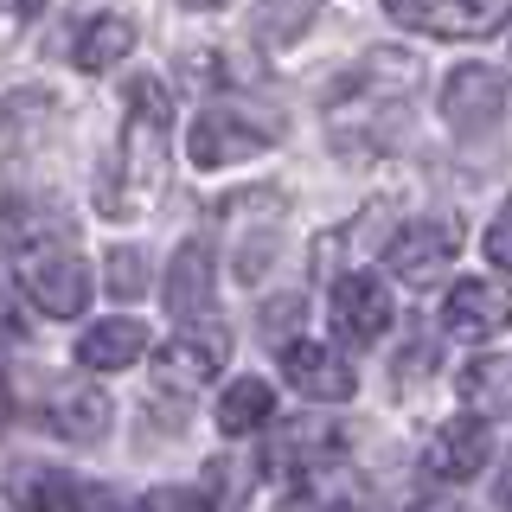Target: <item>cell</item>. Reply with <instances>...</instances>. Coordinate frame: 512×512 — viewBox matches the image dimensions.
I'll use <instances>...</instances> for the list:
<instances>
[{
    "label": "cell",
    "mask_w": 512,
    "mask_h": 512,
    "mask_svg": "<svg viewBox=\"0 0 512 512\" xmlns=\"http://www.w3.org/2000/svg\"><path fill=\"white\" fill-rule=\"evenodd\" d=\"M186 7H231V0H186Z\"/></svg>",
    "instance_id": "cell-33"
},
{
    "label": "cell",
    "mask_w": 512,
    "mask_h": 512,
    "mask_svg": "<svg viewBox=\"0 0 512 512\" xmlns=\"http://www.w3.org/2000/svg\"><path fill=\"white\" fill-rule=\"evenodd\" d=\"M455 250H461V224H448V218H416V224H404V231L384 244V263H391L397 282L429 288L448 263H455Z\"/></svg>",
    "instance_id": "cell-6"
},
{
    "label": "cell",
    "mask_w": 512,
    "mask_h": 512,
    "mask_svg": "<svg viewBox=\"0 0 512 512\" xmlns=\"http://www.w3.org/2000/svg\"><path fill=\"white\" fill-rule=\"evenodd\" d=\"M128 52H135V26L122 20V13H90L84 26H77V71H109V64H122Z\"/></svg>",
    "instance_id": "cell-15"
},
{
    "label": "cell",
    "mask_w": 512,
    "mask_h": 512,
    "mask_svg": "<svg viewBox=\"0 0 512 512\" xmlns=\"http://www.w3.org/2000/svg\"><path fill=\"white\" fill-rule=\"evenodd\" d=\"M45 423H52L64 442H96V436L109 429V397L90 391V384H77V391H58L52 404H45Z\"/></svg>",
    "instance_id": "cell-16"
},
{
    "label": "cell",
    "mask_w": 512,
    "mask_h": 512,
    "mask_svg": "<svg viewBox=\"0 0 512 512\" xmlns=\"http://www.w3.org/2000/svg\"><path fill=\"white\" fill-rule=\"evenodd\" d=\"M506 103H512V90L493 64H461L442 84V122L455 135H493L506 122Z\"/></svg>",
    "instance_id": "cell-5"
},
{
    "label": "cell",
    "mask_w": 512,
    "mask_h": 512,
    "mask_svg": "<svg viewBox=\"0 0 512 512\" xmlns=\"http://www.w3.org/2000/svg\"><path fill=\"white\" fill-rule=\"evenodd\" d=\"M506 13L512 0H436L423 32H436V39H487V32L506 26Z\"/></svg>",
    "instance_id": "cell-17"
},
{
    "label": "cell",
    "mask_w": 512,
    "mask_h": 512,
    "mask_svg": "<svg viewBox=\"0 0 512 512\" xmlns=\"http://www.w3.org/2000/svg\"><path fill=\"white\" fill-rule=\"evenodd\" d=\"M141 512H212V500L192 487H154L148 500H141Z\"/></svg>",
    "instance_id": "cell-24"
},
{
    "label": "cell",
    "mask_w": 512,
    "mask_h": 512,
    "mask_svg": "<svg viewBox=\"0 0 512 512\" xmlns=\"http://www.w3.org/2000/svg\"><path fill=\"white\" fill-rule=\"evenodd\" d=\"M282 372H288V384H295L301 397H314V404H346V397L359 391V372L320 340H288L282 346Z\"/></svg>",
    "instance_id": "cell-7"
},
{
    "label": "cell",
    "mask_w": 512,
    "mask_h": 512,
    "mask_svg": "<svg viewBox=\"0 0 512 512\" xmlns=\"http://www.w3.org/2000/svg\"><path fill=\"white\" fill-rule=\"evenodd\" d=\"M359 506V480L346 474V461H314L301 468V487L288 493V512H352Z\"/></svg>",
    "instance_id": "cell-14"
},
{
    "label": "cell",
    "mask_w": 512,
    "mask_h": 512,
    "mask_svg": "<svg viewBox=\"0 0 512 512\" xmlns=\"http://www.w3.org/2000/svg\"><path fill=\"white\" fill-rule=\"evenodd\" d=\"M480 250H487V263H493V269H512V205H500V218L487 224Z\"/></svg>",
    "instance_id": "cell-25"
},
{
    "label": "cell",
    "mask_w": 512,
    "mask_h": 512,
    "mask_svg": "<svg viewBox=\"0 0 512 512\" xmlns=\"http://www.w3.org/2000/svg\"><path fill=\"white\" fill-rule=\"evenodd\" d=\"M384 13H391L397 26H416V32H423L429 13H436V0H384Z\"/></svg>",
    "instance_id": "cell-28"
},
{
    "label": "cell",
    "mask_w": 512,
    "mask_h": 512,
    "mask_svg": "<svg viewBox=\"0 0 512 512\" xmlns=\"http://www.w3.org/2000/svg\"><path fill=\"white\" fill-rule=\"evenodd\" d=\"M7 410H13V397H7V378H0V429H7Z\"/></svg>",
    "instance_id": "cell-32"
},
{
    "label": "cell",
    "mask_w": 512,
    "mask_h": 512,
    "mask_svg": "<svg viewBox=\"0 0 512 512\" xmlns=\"http://www.w3.org/2000/svg\"><path fill=\"white\" fill-rule=\"evenodd\" d=\"M20 333H26V320H20V308H13L7 282H0V340H20Z\"/></svg>",
    "instance_id": "cell-29"
},
{
    "label": "cell",
    "mask_w": 512,
    "mask_h": 512,
    "mask_svg": "<svg viewBox=\"0 0 512 512\" xmlns=\"http://www.w3.org/2000/svg\"><path fill=\"white\" fill-rule=\"evenodd\" d=\"M416 84H423V64H416L410 52H397V45L365 52L340 84H333V96H327V135H333V148H346V154L391 148L397 128H404V116H410Z\"/></svg>",
    "instance_id": "cell-1"
},
{
    "label": "cell",
    "mask_w": 512,
    "mask_h": 512,
    "mask_svg": "<svg viewBox=\"0 0 512 512\" xmlns=\"http://www.w3.org/2000/svg\"><path fill=\"white\" fill-rule=\"evenodd\" d=\"M13 256H20L26 295L39 301L52 320H71V314L90 308V269H84V256H77V237L71 231H64V237H39V244H26V250H13Z\"/></svg>",
    "instance_id": "cell-3"
},
{
    "label": "cell",
    "mask_w": 512,
    "mask_h": 512,
    "mask_svg": "<svg viewBox=\"0 0 512 512\" xmlns=\"http://www.w3.org/2000/svg\"><path fill=\"white\" fill-rule=\"evenodd\" d=\"M109 288H116V295H141V288H148V256L135 244L109 250Z\"/></svg>",
    "instance_id": "cell-23"
},
{
    "label": "cell",
    "mask_w": 512,
    "mask_h": 512,
    "mask_svg": "<svg viewBox=\"0 0 512 512\" xmlns=\"http://www.w3.org/2000/svg\"><path fill=\"white\" fill-rule=\"evenodd\" d=\"M7 500L20 512H71V487H64L58 468H39V461H20L7 474Z\"/></svg>",
    "instance_id": "cell-19"
},
{
    "label": "cell",
    "mask_w": 512,
    "mask_h": 512,
    "mask_svg": "<svg viewBox=\"0 0 512 512\" xmlns=\"http://www.w3.org/2000/svg\"><path fill=\"white\" fill-rule=\"evenodd\" d=\"M493 493H500V506L512 512V455H506V468H500V487H493Z\"/></svg>",
    "instance_id": "cell-31"
},
{
    "label": "cell",
    "mask_w": 512,
    "mask_h": 512,
    "mask_svg": "<svg viewBox=\"0 0 512 512\" xmlns=\"http://www.w3.org/2000/svg\"><path fill=\"white\" fill-rule=\"evenodd\" d=\"M295 320H301V295H276V301L263 308V333L288 346V327H295Z\"/></svg>",
    "instance_id": "cell-26"
},
{
    "label": "cell",
    "mask_w": 512,
    "mask_h": 512,
    "mask_svg": "<svg viewBox=\"0 0 512 512\" xmlns=\"http://www.w3.org/2000/svg\"><path fill=\"white\" fill-rule=\"evenodd\" d=\"M333 327L346 333L352 346H372L391 327V295H384L378 276H340L333 282Z\"/></svg>",
    "instance_id": "cell-11"
},
{
    "label": "cell",
    "mask_w": 512,
    "mask_h": 512,
    "mask_svg": "<svg viewBox=\"0 0 512 512\" xmlns=\"http://www.w3.org/2000/svg\"><path fill=\"white\" fill-rule=\"evenodd\" d=\"M212 288H218V269H212V244H199V237H192V244H180L173 250V263H167V288H160V295H167V314L173 320H205L212 314Z\"/></svg>",
    "instance_id": "cell-10"
},
{
    "label": "cell",
    "mask_w": 512,
    "mask_h": 512,
    "mask_svg": "<svg viewBox=\"0 0 512 512\" xmlns=\"http://www.w3.org/2000/svg\"><path fill=\"white\" fill-rule=\"evenodd\" d=\"M167 128H173V90L160 77L128 84V122L116 141V160L96 173V205L103 218H135L167 180Z\"/></svg>",
    "instance_id": "cell-2"
},
{
    "label": "cell",
    "mask_w": 512,
    "mask_h": 512,
    "mask_svg": "<svg viewBox=\"0 0 512 512\" xmlns=\"http://www.w3.org/2000/svg\"><path fill=\"white\" fill-rule=\"evenodd\" d=\"M282 128L276 122H256L250 109H205L199 122H192V141H186V154H192V167H237V160H250V154H263L269 141H276Z\"/></svg>",
    "instance_id": "cell-4"
},
{
    "label": "cell",
    "mask_w": 512,
    "mask_h": 512,
    "mask_svg": "<svg viewBox=\"0 0 512 512\" xmlns=\"http://www.w3.org/2000/svg\"><path fill=\"white\" fill-rule=\"evenodd\" d=\"M77 512H122V493H103V487H90L84 500H77Z\"/></svg>",
    "instance_id": "cell-30"
},
{
    "label": "cell",
    "mask_w": 512,
    "mask_h": 512,
    "mask_svg": "<svg viewBox=\"0 0 512 512\" xmlns=\"http://www.w3.org/2000/svg\"><path fill=\"white\" fill-rule=\"evenodd\" d=\"M314 13H320V0H263L250 32H256V45H295Z\"/></svg>",
    "instance_id": "cell-22"
},
{
    "label": "cell",
    "mask_w": 512,
    "mask_h": 512,
    "mask_svg": "<svg viewBox=\"0 0 512 512\" xmlns=\"http://www.w3.org/2000/svg\"><path fill=\"white\" fill-rule=\"evenodd\" d=\"M487 416H448V423L436 429V442H429V468H436V480H474V468L487 461Z\"/></svg>",
    "instance_id": "cell-12"
},
{
    "label": "cell",
    "mask_w": 512,
    "mask_h": 512,
    "mask_svg": "<svg viewBox=\"0 0 512 512\" xmlns=\"http://www.w3.org/2000/svg\"><path fill=\"white\" fill-rule=\"evenodd\" d=\"M141 352H148V327H141V320H103V327H90L84 340H77V359H84L90 372H128Z\"/></svg>",
    "instance_id": "cell-13"
},
{
    "label": "cell",
    "mask_w": 512,
    "mask_h": 512,
    "mask_svg": "<svg viewBox=\"0 0 512 512\" xmlns=\"http://www.w3.org/2000/svg\"><path fill=\"white\" fill-rule=\"evenodd\" d=\"M442 327L455 333V340H493V333L512 327V288L506 282H455L448 288V308H442Z\"/></svg>",
    "instance_id": "cell-8"
},
{
    "label": "cell",
    "mask_w": 512,
    "mask_h": 512,
    "mask_svg": "<svg viewBox=\"0 0 512 512\" xmlns=\"http://www.w3.org/2000/svg\"><path fill=\"white\" fill-rule=\"evenodd\" d=\"M224 352H231V340L212 327V333H180V340H167L154 352V378L167 384V391H205V384L218 378Z\"/></svg>",
    "instance_id": "cell-9"
},
{
    "label": "cell",
    "mask_w": 512,
    "mask_h": 512,
    "mask_svg": "<svg viewBox=\"0 0 512 512\" xmlns=\"http://www.w3.org/2000/svg\"><path fill=\"white\" fill-rule=\"evenodd\" d=\"M52 96H39V90H13L7 103H0V148H32V141L52 128Z\"/></svg>",
    "instance_id": "cell-20"
},
{
    "label": "cell",
    "mask_w": 512,
    "mask_h": 512,
    "mask_svg": "<svg viewBox=\"0 0 512 512\" xmlns=\"http://www.w3.org/2000/svg\"><path fill=\"white\" fill-rule=\"evenodd\" d=\"M461 397L480 416H512V359H474L461 372Z\"/></svg>",
    "instance_id": "cell-21"
},
{
    "label": "cell",
    "mask_w": 512,
    "mask_h": 512,
    "mask_svg": "<svg viewBox=\"0 0 512 512\" xmlns=\"http://www.w3.org/2000/svg\"><path fill=\"white\" fill-rule=\"evenodd\" d=\"M39 7H45V0H0V45H13V39H20V26H26Z\"/></svg>",
    "instance_id": "cell-27"
},
{
    "label": "cell",
    "mask_w": 512,
    "mask_h": 512,
    "mask_svg": "<svg viewBox=\"0 0 512 512\" xmlns=\"http://www.w3.org/2000/svg\"><path fill=\"white\" fill-rule=\"evenodd\" d=\"M269 416H276V391H269L263 378H237L231 391L218 397V429L224 436H256V429H269Z\"/></svg>",
    "instance_id": "cell-18"
}]
</instances>
